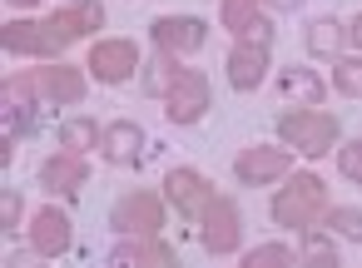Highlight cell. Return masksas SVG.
<instances>
[{"instance_id":"obj_1","label":"cell","mask_w":362,"mask_h":268,"mask_svg":"<svg viewBox=\"0 0 362 268\" xmlns=\"http://www.w3.org/2000/svg\"><path fill=\"white\" fill-rule=\"evenodd\" d=\"M322 214H327V184L317 174H293L273 194V219L283 228H313Z\"/></svg>"},{"instance_id":"obj_2","label":"cell","mask_w":362,"mask_h":268,"mask_svg":"<svg viewBox=\"0 0 362 268\" xmlns=\"http://www.w3.org/2000/svg\"><path fill=\"white\" fill-rule=\"evenodd\" d=\"M278 134H283L288 149H303L308 159H317V154H327V149L337 144V120L322 115L317 105H313V110H288V115L278 120Z\"/></svg>"},{"instance_id":"obj_3","label":"cell","mask_w":362,"mask_h":268,"mask_svg":"<svg viewBox=\"0 0 362 268\" xmlns=\"http://www.w3.org/2000/svg\"><path fill=\"white\" fill-rule=\"evenodd\" d=\"M110 228H115V233H124V238L159 233V228H164V204H159V194H149V189L124 194V199L110 209Z\"/></svg>"},{"instance_id":"obj_4","label":"cell","mask_w":362,"mask_h":268,"mask_svg":"<svg viewBox=\"0 0 362 268\" xmlns=\"http://www.w3.org/2000/svg\"><path fill=\"white\" fill-rule=\"evenodd\" d=\"M90 30H105V11H100V0H75V6L55 11V16L45 21V35H50L55 55H60L75 35H90Z\"/></svg>"},{"instance_id":"obj_5","label":"cell","mask_w":362,"mask_h":268,"mask_svg":"<svg viewBox=\"0 0 362 268\" xmlns=\"http://www.w3.org/2000/svg\"><path fill=\"white\" fill-rule=\"evenodd\" d=\"M164 110H169L174 124L204 120V110H209V80H204L199 70H179L174 85H169V95H164Z\"/></svg>"},{"instance_id":"obj_6","label":"cell","mask_w":362,"mask_h":268,"mask_svg":"<svg viewBox=\"0 0 362 268\" xmlns=\"http://www.w3.org/2000/svg\"><path fill=\"white\" fill-rule=\"evenodd\" d=\"M238 238H243L238 204L214 194V199H209V209H204V248H209V253H233V248H238Z\"/></svg>"},{"instance_id":"obj_7","label":"cell","mask_w":362,"mask_h":268,"mask_svg":"<svg viewBox=\"0 0 362 268\" xmlns=\"http://www.w3.org/2000/svg\"><path fill=\"white\" fill-rule=\"evenodd\" d=\"M204 40H209V25L199 16H164V21H154V45L164 55H199Z\"/></svg>"},{"instance_id":"obj_8","label":"cell","mask_w":362,"mask_h":268,"mask_svg":"<svg viewBox=\"0 0 362 268\" xmlns=\"http://www.w3.org/2000/svg\"><path fill=\"white\" fill-rule=\"evenodd\" d=\"M164 194H169V204H174L184 219H204V209H209V199H214V189H209V179H204L199 169H169V174H164Z\"/></svg>"},{"instance_id":"obj_9","label":"cell","mask_w":362,"mask_h":268,"mask_svg":"<svg viewBox=\"0 0 362 268\" xmlns=\"http://www.w3.org/2000/svg\"><path fill=\"white\" fill-rule=\"evenodd\" d=\"M70 238H75V228H70V214H65V209L45 204V209L30 219V248H35L40 258H60V253H70Z\"/></svg>"},{"instance_id":"obj_10","label":"cell","mask_w":362,"mask_h":268,"mask_svg":"<svg viewBox=\"0 0 362 268\" xmlns=\"http://www.w3.org/2000/svg\"><path fill=\"white\" fill-rule=\"evenodd\" d=\"M90 70L105 80V85H119L139 70V45L134 40H100L90 50Z\"/></svg>"},{"instance_id":"obj_11","label":"cell","mask_w":362,"mask_h":268,"mask_svg":"<svg viewBox=\"0 0 362 268\" xmlns=\"http://www.w3.org/2000/svg\"><path fill=\"white\" fill-rule=\"evenodd\" d=\"M268 50L273 45H263V40H238L233 50H228V85L233 90H258L263 85V75H268Z\"/></svg>"},{"instance_id":"obj_12","label":"cell","mask_w":362,"mask_h":268,"mask_svg":"<svg viewBox=\"0 0 362 268\" xmlns=\"http://www.w3.org/2000/svg\"><path fill=\"white\" fill-rule=\"evenodd\" d=\"M223 25L238 40H263L273 45V25L263 21V0H223Z\"/></svg>"},{"instance_id":"obj_13","label":"cell","mask_w":362,"mask_h":268,"mask_svg":"<svg viewBox=\"0 0 362 268\" xmlns=\"http://www.w3.org/2000/svg\"><path fill=\"white\" fill-rule=\"evenodd\" d=\"M85 154H75V149H60V154H50L45 164H40V189H50V194H75L80 184H85Z\"/></svg>"},{"instance_id":"obj_14","label":"cell","mask_w":362,"mask_h":268,"mask_svg":"<svg viewBox=\"0 0 362 268\" xmlns=\"http://www.w3.org/2000/svg\"><path fill=\"white\" fill-rule=\"evenodd\" d=\"M288 149H268V144H253L238 154V179L243 184H268V179H283L288 174Z\"/></svg>"},{"instance_id":"obj_15","label":"cell","mask_w":362,"mask_h":268,"mask_svg":"<svg viewBox=\"0 0 362 268\" xmlns=\"http://www.w3.org/2000/svg\"><path fill=\"white\" fill-rule=\"evenodd\" d=\"M100 149H105L110 164H139V154H144V129H139L134 120H115V124L105 129Z\"/></svg>"},{"instance_id":"obj_16","label":"cell","mask_w":362,"mask_h":268,"mask_svg":"<svg viewBox=\"0 0 362 268\" xmlns=\"http://www.w3.org/2000/svg\"><path fill=\"white\" fill-rule=\"evenodd\" d=\"M35 80H40V95L55 100V105H80L85 100V75L75 65H45Z\"/></svg>"},{"instance_id":"obj_17","label":"cell","mask_w":362,"mask_h":268,"mask_svg":"<svg viewBox=\"0 0 362 268\" xmlns=\"http://www.w3.org/2000/svg\"><path fill=\"white\" fill-rule=\"evenodd\" d=\"M0 45H6V55H55L45 25H35V21H11L0 30Z\"/></svg>"},{"instance_id":"obj_18","label":"cell","mask_w":362,"mask_h":268,"mask_svg":"<svg viewBox=\"0 0 362 268\" xmlns=\"http://www.w3.org/2000/svg\"><path fill=\"white\" fill-rule=\"evenodd\" d=\"M303 45H308V55H327V60H337L342 45H347V25H337V21H313V25L303 30Z\"/></svg>"},{"instance_id":"obj_19","label":"cell","mask_w":362,"mask_h":268,"mask_svg":"<svg viewBox=\"0 0 362 268\" xmlns=\"http://www.w3.org/2000/svg\"><path fill=\"white\" fill-rule=\"evenodd\" d=\"M100 139H105V129L95 124V120H65L60 124V149H75V154H90V149H100Z\"/></svg>"},{"instance_id":"obj_20","label":"cell","mask_w":362,"mask_h":268,"mask_svg":"<svg viewBox=\"0 0 362 268\" xmlns=\"http://www.w3.org/2000/svg\"><path fill=\"white\" fill-rule=\"evenodd\" d=\"M115 263H174V248L159 243V233H144L139 243L115 248Z\"/></svg>"},{"instance_id":"obj_21","label":"cell","mask_w":362,"mask_h":268,"mask_svg":"<svg viewBox=\"0 0 362 268\" xmlns=\"http://www.w3.org/2000/svg\"><path fill=\"white\" fill-rule=\"evenodd\" d=\"M283 95L288 100H303V105H317L322 100V80L313 70H303V65H288L283 70Z\"/></svg>"},{"instance_id":"obj_22","label":"cell","mask_w":362,"mask_h":268,"mask_svg":"<svg viewBox=\"0 0 362 268\" xmlns=\"http://www.w3.org/2000/svg\"><path fill=\"white\" fill-rule=\"evenodd\" d=\"M327 233L347 238V243H362V209H327Z\"/></svg>"},{"instance_id":"obj_23","label":"cell","mask_w":362,"mask_h":268,"mask_svg":"<svg viewBox=\"0 0 362 268\" xmlns=\"http://www.w3.org/2000/svg\"><path fill=\"white\" fill-rule=\"evenodd\" d=\"M332 90H337V95H347V100H357V95H362V60H357V55L332 65Z\"/></svg>"},{"instance_id":"obj_24","label":"cell","mask_w":362,"mask_h":268,"mask_svg":"<svg viewBox=\"0 0 362 268\" xmlns=\"http://www.w3.org/2000/svg\"><path fill=\"white\" fill-rule=\"evenodd\" d=\"M303 258H308V263H322V268H332V263H337V248H332L327 238H317L313 228H303Z\"/></svg>"},{"instance_id":"obj_25","label":"cell","mask_w":362,"mask_h":268,"mask_svg":"<svg viewBox=\"0 0 362 268\" xmlns=\"http://www.w3.org/2000/svg\"><path fill=\"white\" fill-rule=\"evenodd\" d=\"M243 263H248V268H268V263L283 268V263H293V248H283V243H263V248H253Z\"/></svg>"},{"instance_id":"obj_26","label":"cell","mask_w":362,"mask_h":268,"mask_svg":"<svg viewBox=\"0 0 362 268\" xmlns=\"http://www.w3.org/2000/svg\"><path fill=\"white\" fill-rule=\"evenodd\" d=\"M337 169H342V179L362 184V139H347V149H337Z\"/></svg>"},{"instance_id":"obj_27","label":"cell","mask_w":362,"mask_h":268,"mask_svg":"<svg viewBox=\"0 0 362 268\" xmlns=\"http://www.w3.org/2000/svg\"><path fill=\"white\" fill-rule=\"evenodd\" d=\"M0 223H6V233L21 228V189H6V194H0Z\"/></svg>"},{"instance_id":"obj_28","label":"cell","mask_w":362,"mask_h":268,"mask_svg":"<svg viewBox=\"0 0 362 268\" xmlns=\"http://www.w3.org/2000/svg\"><path fill=\"white\" fill-rule=\"evenodd\" d=\"M347 40L362 50V16H352V25H347Z\"/></svg>"},{"instance_id":"obj_29","label":"cell","mask_w":362,"mask_h":268,"mask_svg":"<svg viewBox=\"0 0 362 268\" xmlns=\"http://www.w3.org/2000/svg\"><path fill=\"white\" fill-rule=\"evenodd\" d=\"M263 6H273V11H298L303 0H263Z\"/></svg>"},{"instance_id":"obj_30","label":"cell","mask_w":362,"mask_h":268,"mask_svg":"<svg viewBox=\"0 0 362 268\" xmlns=\"http://www.w3.org/2000/svg\"><path fill=\"white\" fill-rule=\"evenodd\" d=\"M11 6H16V11H30V6H40V0H11Z\"/></svg>"}]
</instances>
